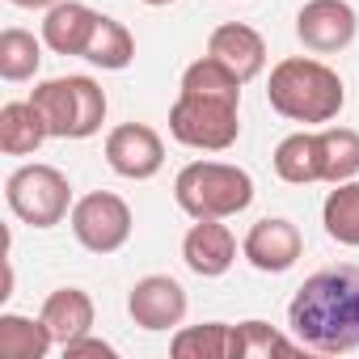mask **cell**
Returning a JSON list of instances; mask_svg holds the SVG:
<instances>
[{"label": "cell", "instance_id": "cell-25", "mask_svg": "<svg viewBox=\"0 0 359 359\" xmlns=\"http://www.w3.org/2000/svg\"><path fill=\"white\" fill-rule=\"evenodd\" d=\"M64 355L68 359H114V346L102 342V338H93V334H81L76 342L64 346Z\"/></svg>", "mask_w": 359, "mask_h": 359}, {"label": "cell", "instance_id": "cell-6", "mask_svg": "<svg viewBox=\"0 0 359 359\" xmlns=\"http://www.w3.org/2000/svg\"><path fill=\"white\" fill-rule=\"evenodd\" d=\"M5 199H9V212L30 229H55L64 224V216H72V182L55 165L34 161L13 169L5 182Z\"/></svg>", "mask_w": 359, "mask_h": 359}, {"label": "cell", "instance_id": "cell-19", "mask_svg": "<svg viewBox=\"0 0 359 359\" xmlns=\"http://www.w3.org/2000/svg\"><path fill=\"white\" fill-rule=\"evenodd\" d=\"M55 346L47 321L22 317V313H0V355L5 359H43Z\"/></svg>", "mask_w": 359, "mask_h": 359}, {"label": "cell", "instance_id": "cell-12", "mask_svg": "<svg viewBox=\"0 0 359 359\" xmlns=\"http://www.w3.org/2000/svg\"><path fill=\"white\" fill-rule=\"evenodd\" d=\"M182 262L199 279H220L237 262V237L224 220H195L182 237Z\"/></svg>", "mask_w": 359, "mask_h": 359}, {"label": "cell", "instance_id": "cell-5", "mask_svg": "<svg viewBox=\"0 0 359 359\" xmlns=\"http://www.w3.org/2000/svg\"><path fill=\"white\" fill-rule=\"evenodd\" d=\"M169 135L195 152H229L241 135V102L177 89L169 106Z\"/></svg>", "mask_w": 359, "mask_h": 359}, {"label": "cell", "instance_id": "cell-17", "mask_svg": "<svg viewBox=\"0 0 359 359\" xmlns=\"http://www.w3.org/2000/svg\"><path fill=\"white\" fill-rule=\"evenodd\" d=\"M51 140L47 118L39 114L34 102H5L0 106V152L9 156H30Z\"/></svg>", "mask_w": 359, "mask_h": 359}, {"label": "cell", "instance_id": "cell-7", "mask_svg": "<svg viewBox=\"0 0 359 359\" xmlns=\"http://www.w3.org/2000/svg\"><path fill=\"white\" fill-rule=\"evenodd\" d=\"M68 224H72V237H76L89 254H114V250L127 245L135 220H131L127 199H118V195H110V191H93V195H81V199L72 203Z\"/></svg>", "mask_w": 359, "mask_h": 359}, {"label": "cell", "instance_id": "cell-14", "mask_svg": "<svg viewBox=\"0 0 359 359\" xmlns=\"http://www.w3.org/2000/svg\"><path fill=\"white\" fill-rule=\"evenodd\" d=\"M97 18L89 5H81V0H60V5L47 9L43 18V43L55 51V55H85L93 30H97Z\"/></svg>", "mask_w": 359, "mask_h": 359}, {"label": "cell", "instance_id": "cell-9", "mask_svg": "<svg viewBox=\"0 0 359 359\" xmlns=\"http://www.w3.org/2000/svg\"><path fill=\"white\" fill-rule=\"evenodd\" d=\"M191 300H187V287L169 279V275H144L131 292H127V313L140 330L148 334H161V330H173L182 325Z\"/></svg>", "mask_w": 359, "mask_h": 359}, {"label": "cell", "instance_id": "cell-22", "mask_svg": "<svg viewBox=\"0 0 359 359\" xmlns=\"http://www.w3.org/2000/svg\"><path fill=\"white\" fill-rule=\"evenodd\" d=\"M43 64V43L30 30H0V76L5 81H30Z\"/></svg>", "mask_w": 359, "mask_h": 359}, {"label": "cell", "instance_id": "cell-13", "mask_svg": "<svg viewBox=\"0 0 359 359\" xmlns=\"http://www.w3.org/2000/svg\"><path fill=\"white\" fill-rule=\"evenodd\" d=\"M208 55H216L224 68H233L241 81H254V76H262V68H266V43H262V34L254 30V26H245V22H224V26H216L212 30V39H208Z\"/></svg>", "mask_w": 359, "mask_h": 359}, {"label": "cell", "instance_id": "cell-1", "mask_svg": "<svg viewBox=\"0 0 359 359\" xmlns=\"http://www.w3.org/2000/svg\"><path fill=\"white\" fill-rule=\"evenodd\" d=\"M287 330L317 355L359 351V266L342 262L309 275L287 304Z\"/></svg>", "mask_w": 359, "mask_h": 359}, {"label": "cell", "instance_id": "cell-11", "mask_svg": "<svg viewBox=\"0 0 359 359\" xmlns=\"http://www.w3.org/2000/svg\"><path fill=\"white\" fill-rule=\"evenodd\" d=\"M241 254H245V262H250L254 271H262V275H283V271H292V266L300 262L304 237H300V229H296L292 220L266 216V220H258V224L245 233Z\"/></svg>", "mask_w": 359, "mask_h": 359}, {"label": "cell", "instance_id": "cell-10", "mask_svg": "<svg viewBox=\"0 0 359 359\" xmlns=\"http://www.w3.org/2000/svg\"><path fill=\"white\" fill-rule=\"evenodd\" d=\"M355 30H359V18L346 0H309L296 13V39L317 55L346 51L355 43Z\"/></svg>", "mask_w": 359, "mask_h": 359}, {"label": "cell", "instance_id": "cell-4", "mask_svg": "<svg viewBox=\"0 0 359 359\" xmlns=\"http://www.w3.org/2000/svg\"><path fill=\"white\" fill-rule=\"evenodd\" d=\"M30 102L47 118L51 140H89L106 123V93L93 76H51L34 85Z\"/></svg>", "mask_w": 359, "mask_h": 359}, {"label": "cell", "instance_id": "cell-18", "mask_svg": "<svg viewBox=\"0 0 359 359\" xmlns=\"http://www.w3.org/2000/svg\"><path fill=\"white\" fill-rule=\"evenodd\" d=\"M173 359H237V330L229 321L182 325L169 342Z\"/></svg>", "mask_w": 359, "mask_h": 359}, {"label": "cell", "instance_id": "cell-8", "mask_svg": "<svg viewBox=\"0 0 359 359\" xmlns=\"http://www.w3.org/2000/svg\"><path fill=\"white\" fill-rule=\"evenodd\" d=\"M106 165L127 182H148L165 165V144L148 123H118L106 135Z\"/></svg>", "mask_w": 359, "mask_h": 359}, {"label": "cell", "instance_id": "cell-21", "mask_svg": "<svg viewBox=\"0 0 359 359\" xmlns=\"http://www.w3.org/2000/svg\"><path fill=\"white\" fill-rule=\"evenodd\" d=\"M321 224L338 245L359 250V182H338L321 203Z\"/></svg>", "mask_w": 359, "mask_h": 359}, {"label": "cell", "instance_id": "cell-3", "mask_svg": "<svg viewBox=\"0 0 359 359\" xmlns=\"http://www.w3.org/2000/svg\"><path fill=\"white\" fill-rule=\"evenodd\" d=\"M173 199L191 220H229L254 203V177L229 161H191L173 177Z\"/></svg>", "mask_w": 359, "mask_h": 359}, {"label": "cell", "instance_id": "cell-24", "mask_svg": "<svg viewBox=\"0 0 359 359\" xmlns=\"http://www.w3.org/2000/svg\"><path fill=\"white\" fill-rule=\"evenodd\" d=\"M321 148H325V182H351L359 173V131L351 127H325L321 131Z\"/></svg>", "mask_w": 359, "mask_h": 359}, {"label": "cell", "instance_id": "cell-16", "mask_svg": "<svg viewBox=\"0 0 359 359\" xmlns=\"http://www.w3.org/2000/svg\"><path fill=\"white\" fill-rule=\"evenodd\" d=\"M39 317L47 321L55 346H68V342H76L81 334L93 330V300H89V292H81V287H55V292L43 300V313H39Z\"/></svg>", "mask_w": 359, "mask_h": 359}, {"label": "cell", "instance_id": "cell-20", "mask_svg": "<svg viewBox=\"0 0 359 359\" xmlns=\"http://www.w3.org/2000/svg\"><path fill=\"white\" fill-rule=\"evenodd\" d=\"M81 60H89L102 72H123L135 60V39H131V30L123 22L97 18V30H93V39H89V47H85Z\"/></svg>", "mask_w": 359, "mask_h": 359}, {"label": "cell", "instance_id": "cell-26", "mask_svg": "<svg viewBox=\"0 0 359 359\" xmlns=\"http://www.w3.org/2000/svg\"><path fill=\"white\" fill-rule=\"evenodd\" d=\"M9 5H18V9H51L60 0H9Z\"/></svg>", "mask_w": 359, "mask_h": 359}, {"label": "cell", "instance_id": "cell-15", "mask_svg": "<svg viewBox=\"0 0 359 359\" xmlns=\"http://www.w3.org/2000/svg\"><path fill=\"white\" fill-rule=\"evenodd\" d=\"M275 173L292 187H313L325 182V148L321 131H292L275 148Z\"/></svg>", "mask_w": 359, "mask_h": 359}, {"label": "cell", "instance_id": "cell-27", "mask_svg": "<svg viewBox=\"0 0 359 359\" xmlns=\"http://www.w3.org/2000/svg\"><path fill=\"white\" fill-rule=\"evenodd\" d=\"M144 5H152V9H161V5H173V0H144Z\"/></svg>", "mask_w": 359, "mask_h": 359}, {"label": "cell", "instance_id": "cell-2", "mask_svg": "<svg viewBox=\"0 0 359 359\" xmlns=\"http://www.w3.org/2000/svg\"><path fill=\"white\" fill-rule=\"evenodd\" d=\"M266 102L275 114L292 118V123H334L338 110L346 106V85L342 76L309 55H287L271 68L266 81Z\"/></svg>", "mask_w": 359, "mask_h": 359}, {"label": "cell", "instance_id": "cell-23", "mask_svg": "<svg viewBox=\"0 0 359 359\" xmlns=\"http://www.w3.org/2000/svg\"><path fill=\"white\" fill-rule=\"evenodd\" d=\"M237 330V359H271V355H300V338L271 330L266 321H241Z\"/></svg>", "mask_w": 359, "mask_h": 359}]
</instances>
